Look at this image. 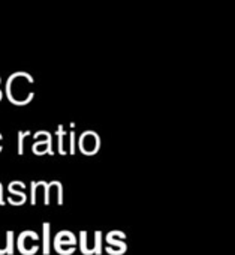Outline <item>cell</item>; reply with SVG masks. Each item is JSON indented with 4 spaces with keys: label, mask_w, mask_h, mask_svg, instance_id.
Here are the masks:
<instances>
[{
    "label": "cell",
    "mask_w": 235,
    "mask_h": 255,
    "mask_svg": "<svg viewBox=\"0 0 235 255\" xmlns=\"http://www.w3.org/2000/svg\"><path fill=\"white\" fill-rule=\"evenodd\" d=\"M77 243L75 236L71 231H59L54 237V248L62 246H74Z\"/></svg>",
    "instance_id": "obj_3"
},
{
    "label": "cell",
    "mask_w": 235,
    "mask_h": 255,
    "mask_svg": "<svg viewBox=\"0 0 235 255\" xmlns=\"http://www.w3.org/2000/svg\"><path fill=\"white\" fill-rule=\"evenodd\" d=\"M0 255H3V252H2V249H0Z\"/></svg>",
    "instance_id": "obj_9"
},
{
    "label": "cell",
    "mask_w": 235,
    "mask_h": 255,
    "mask_svg": "<svg viewBox=\"0 0 235 255\" xmlns=\"http://www.w3.org/2000/svg\"><path fill=\"white\" fill-rule=\"evenodd\" d=\"M5 254L12 255L14 254V231H8L6 233V248H5Z\"/></svg>",
    "instance_id": "obj_7"
},
{
    "label": "cell",
    "mask_w": 235,
    "mask_h": 255,
    "mask_svg": "<svg viewBox=\"0 0 235 255\" xmlns=\"http://www.w3.org/2000/svg\"><path fill=\"white\" fill-rule=\"evenodd\" d=\"M125 239H126V234H125L123 231H109V233L106 234V242H108V245H112L114 248H119L120 255L125 254V252L128 251L126 243L122 242V240H125Z\"/></svg>",
    "instance_id": "obj_1"
},
{
    "label": "cell",
    "mask_w": 235,
    "mask_h": 255,
    "mask_svg": "<svg viewBox=\"0 0 235 255\" xmlns=\"http://www.w3.org/2000/svg\"><path fill=\"white\" fill-rule=\"evenodd\" d=\"M91 251L96 255H100L102 254V233L100 231H96L94 233V248H91Z\"/></svg>",
    "instance_id": "obj_6"
},
{
    "label": "cell",
    "mask_w": 235,
    "mask_h": 255,
    "mask_svg": "<svg viewBox=\"0 0 235 255\" xmlns=\"http://www.w3.org/2000/svg\"><path fill=\"white\" fill-rule=\"evenodd\" d=\"M79 246H81V252L84 255H93V251L87 248V233L85 231L79 233Z\"/></svg>",
    "instance_id": "obj_5"
},
{
    "label": "cell",
    "mask_w": 235,
    "mask_h": 255,
    "mask_svg": "<svg viewBox=\"0 0 235 255\" xmlns=\"http://www.w3.org/2000/svg\"><path fill=\"white\" fill-rule=\"evenodd\" d=\"M29 234H30V231H23V233L20 234V237H18V249H20V252H21L23 255H33V254H36L38 249H39L38 245H32V246L29 245V242H27Z\"/></svg>",
    "instance_id": "obj_2"
},
{
    "label": "cell",
    "mask_w": 235,
    "mask_h": 255,
    "mask_svg": "<svg viewBox=\"0 0 235 255\" xmlns=\"http://www.w3.org/2000/svg\"><path fill=\"white\" fill-rule=\"evenodd\" d=\"M56 251L60 254V255H71L77 251V248H69V249H63V248H56Z\"/></svg>",
    "instance_id": "obj_8"
},
{
    "label": "cell",
    "mask_w": 235,
    "mask_h": 255,
    "mask_svg": "<svg viewBox=\"0 0 235 255\" xmlns=\"http://www.w3.org/2000/svg\"><path fill=\"white\" fill-rule=\"evenodd\" d=\"M44 237H42V252L44 255H50V239H51V234H50V224L48 222H44Z\"/></svg>",
    "instance_id": "obj_4"
}]
</instances>
